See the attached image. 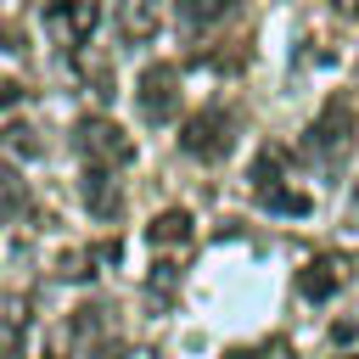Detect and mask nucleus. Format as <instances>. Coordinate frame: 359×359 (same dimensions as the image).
<instances>
[{"label": "nucleus", "instance_id": "1", "mask_svg": "<svg viewBox=\"0 0 359 359\" xmlns=\"http://www.w3.org/2000/svg\"><path fill=\"white\" fill-rule=\"evenodd\" d=\"M353 140H359V118H353V101L337 90V95H325V107L314 112V123H309V157L325 168V174H342L348 168V151H353Z\"/></svg>", "mask_w": 359, "mask_h": 359}, {"label": "nucleus", "instance_id": "2", "mask_svg": "<svg viewBox=\"0 0 359 359\" xmlns=\"http://www.w3.org/2000/svg\"><path fill=\"white\" fill-rule=\"evenodd\" d=\"M247 180H252L258 208H269V213H309V208H314V196L286 180V151H258Z\"/></svg>", "mask_w": 359, "mask_h": 359}, {"label": "nucleus", "instance_id": "3", "mask_svg": "<svg viewBox=\"0 0 359 359\" xmlns=\"http://www.w3.org/2000/svg\"><path fill=\"white\" fill-rule=\"evenodd\" d=\"M230 146H236V118L224 107H202L180 123V151L196 163H219V157H230Z\"/></svg>", "mask_w": 359, "mask_h": 359}, {"label": "nucleus", "instance_id": "4", "mask_svg": "<svg viewBox=\"0 0 359 359\" xmlns=\"http://www.w3.org/2000/svg\"><path fill=\"white\" fill-rule=\"evenodd\" d=\"M39 22H45V39H50V45L79 50V45H90V34H95V22H101V6H95V0H45Z\"/></svg>", "mask_w": 359, "mask_h": 359}, {"label": "nucleus", "instance_id": "5", "mask_svg": "<svg viewBox=\"0 0 359 359\" xmlns=\"http://www.w3.org/2000/svg\"><path fill=\"white\" fill-rule=\"evenodd\" d=\"M73 140H79V151H84V163H107V168H123L129 157H135V140L112 123V118H101V112H84L79 123H73Z\"/></svg>", "mask_w": 359, "mask_h": 359}, {"label": "nucleus", "instance_id": "6", "mask_svg": "<svg viewBox=\"0 0 359 359\" xmlns=\"http://www.w3.org/2000/svg\"><path fill=\"white\" fill-rule=\"evenodd\" d=\"M135 107H140L146 123H168L180 112V67L174 62H151L135 79Z\"/></svg>", "mask_w": 359, "mask_h": 359}, {"label": "nucleus", "instance_id": "7", "mask_svg": "<svg viewBox=\"0 0 359 359\" xmlns=\"http://www.w3.org/2000/svg\"><path fill=\"white\" fill-rule=\"evenodd\" d=\"M348 275H353V264H348L342 252H314V258L297 269V292H303L309 303H331V297L348 286Z\"/></svg>", "mask_w": 359, "mask_h": 359}, {"label": "nucleus", "instance_id": "8", "mask_svg": "<svg viewBox=\"0 0 359 359\" xmlns=\"http://www.w3.org/2000/svg\"><path fill=\"white\" fill-rule=\"evenodd\" d=\"M79 196H84V208H90L95 219H118V208H123V191H118V180H112L107 163H84Z\"/></svg>", "mask_w": 359, "mask_h": 359}, {"label": "nucleus", "instance_id": "9", "mask_svg": "<svg viewBox=\"0 0 359 359\" xmlns=\"http://www.w3.org/2000/svg\"><path fill=\"white\" fill-rule=\"evenodd\" d=\"M191 236H196V219H191L185 208H163V213L146 224V247H151V252H185Z\"/></svg>", "mask_w": 359, "mask_h": 359}, {"label": "nucleus", "instance_id": "10", "mask_svg": "<svg viewBox=\"0 0 359 359\" xmlns=\"http://www.w3.org/2000/svg\"><path fill=\"white\" fill-rule=\"evenodd\" d=\"M157 28H163V6H157V0H123V11H118V34H123L129 45L157 39Z\"/></svg>", "mask_w": 359, "mask_h": 359}, {"label": "nucleus", "instance_id": "11", "mask_svg": "<svg viewBox=\"0 0 359 359\" xmlns=\"http://www.w3.org/2000/svg\"><path fill=\"white\" fill-rule=\"evenodd\" d=\"M112 258H118V241H107V247H67L56 258V275L62 280H90L95 264H112Z\"/></svg>", "mask_w": 359, "mask_h": 359}, {"label": "nucleus", "instance_id": "12", "mask_svg": "<svg viewBox=\"0 0 359 359\" xmlns=\"http://www.w3.org/2000/svg\"><path fill=\"white\" fill-rule=\"evenodd\" d=\"M28 309H34V303H28L22 292H6V297H0V353H11V348L22 342V331H28Z\"/></svg>", "mask_w": 359, "mask_h": 359}, {"label": "nucleus", "instance_id": "13", "mask_svg": "<svg viewBox=\"0 0 359 359\" xmlns=\"http://www.w3.org/2000/svg\"><path fill=\"white\" fill-rule=\"evenodd\" d=\"M17 213H28V185H22V174H17V168H6V163H0V224H11Z\"/></svg>", "mask_w": 359, "mask_h": 359}, {"label": "nucleus", "instance_id": "14", "mask_svg": "<svg viewBox=\"0 0 359 359\" xmlns=\"http://www.w3.org/2000/svg\"><path fill=\"white\" fill-rule=\"evenodd\" d=\"M230 11H236V0H180V17H185L191 28H208V22L230 17Z\"/></svg>", "mask_w": 359, "mask_h": 359}, {"label": "nucleus", "instance_id": "15", "mask_svg": "<svg viewBox=\"0 0 359 359\" xmlns=\"http://www.w3.org/2000/svg\"><path fill=\"white\" fill-rule=\"evenodd\" d=\"M101 325H107V309H101V303H79V309H73V337H79V342L101 337Z\"/></svg>", "mask_w": 359, "mask_h": 359}, {"label": "nucleus", "instance_id": "16", "mask_svg": "<svg viewBox=\"0 0 359 359\" xmlns=\"http://www.w3.org/2000/svg\"><path fill=\"white\" fill-rule=\"evenodd\" d=\"M6 146H11L17 157H39V151H45V146L34 140V129H28V123H6Z\"/></svg>", "mask_w": 359, "mask_h": 359}, {"label": "nucleus", "instance_id": "17", "mask_svg": "<svg viewBox=\"0 0 359 359\" xmlns=\"http://www.w3.org/2000/svg\"><path fill=\"white\" fill-rule=\"evenodd\" d=\"M112 359H157V348L151 342H123V348H112Z\"/></svg>", "mask_w": 359, "mask_h": 359}, {"label": "nucleus", "instance_id": "18", "mask_svg": "<svg viewBox=\"0 0 359 359\" xmlns=\"http://www.w3.org/2000/svg\"><path fill=\"white\" fill-rule=\"evenodd\" d=\"M17 101H22V84H17V79H0V112L17 107Z\"/></svg>", "mask_w": 359, "mask_h": 359}, {"label": "nucleus", "instance_id": "19", "mask_svg": "<svg viewBox=\"0 0 359 359\" xmlns=\"http://www.w3.org/2000/svg\"><path fill=\"white\" fill-rule=\"evenodd\" d=\"M331 11L337 17H359V0H331Z\"/></svg>", "mask_w": 359, "mask_h": 359}, {"label": "nucleus", "instance_id": "20", "mask_svg": "<svg viewBox=\"0 0 359 359\" xmlns=\"http://www.w3.org/2000/svg\"><path fill=\"white\" fill-rule=\"evenodd\" d=\"M39 359H62V348H45V353H39Z\"/></svg>", "mask_w": 359, "mask_h": 359}, {"label": "nucleus", "instance_id": "21", "mask_svg": "<svg viewBox=\"0 0 359 359\" xmlns=\"http://www.w3.org/2000/svg\"><path fill=\"white\" fill-rule=\"evenodd\" d=\"M353 219H359V191H353Z\"/></svg>", "mask_w": 359, "mask_h": 359}, {"label": "nucleus", "instance_id": "22", "mask_svg": "<svg viewBox=\"0 0 359 359\" xmlns=\"http://www.w3.org/2000/svg\"><path fill=\"white\" fill-rule=\"evenodd\" d=\"M353 359H359V353H353Z\"/></svg>", "mask_w": 359, "mask_h": 359}]
</instances>
